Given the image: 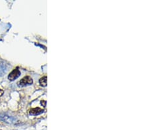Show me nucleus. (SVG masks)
Returning a JSON list of instances; mask_svg holds the SVG:
<instances>
[{
  "mask_svg": "<svg viewBox=\"0 0 148 130\" xmlns=\"http://www.w3.org/2000/svg\"><path fill=\"white\" fill-rule=\"evenodd\" d=\"M39 83L40 86L43 87H46L47 86V76H44L39 80Z\"/></svg>",
  "mask_w": 148,
  "mask_h": 130,
  "instance_id": "423d86ee",
  "label": "nucleus"
},
{
  "mask_svg": "<svg viewBox=\"0 0 148 130\" xmlns=\"http://www.w3.org/2000/svg\"><path fill=\"white\" fill-rule=\"evenodd\" d=\"M7 67L3 63L0 64V76H2L6 73Z\"/></svg>",
  "mask_w": 148,
  "mask_h": 130,
  "instance_id": "39448f33",
  "label": "nucleus"
},
{
  "mask_svg": "<svg viewBox=\"0 0 148 130\" xmlns=\"http://www.w3.org/2000/svg\"><path fill=\"white\" fill-rule=\"evenodd\" d=\"M46 102L45 101H42L41 104H43V106H46Z\"/></svg>",
  "mask_w": 148,
  "mask_h": 130,
  "instance_id": "6e6552de",
  "label": "nucleus"
},
{
  "mask_svg": "<svg viewBox=\"0 0 148 130\" xmlns=\"http://www.w3.org/2000/svg\"><path fill=\"white\" fill-rule=\"evenodd\" d=\"M20 76H21L20 70L18 69V68H16L15 69H14L10 73V74H9L8 79L9 80H10V81H14V80H16V78H18Z\"/></svg>",
  "mask_w": 148,
  "mask_h": 130,
  "instance_id": "f03ea898",
  "label": "nucleus"
},
{
  "mask_svg": "<svg viewBox=\"0 0 148 130\" xmlns=\"http://www.w3.org/2000/svg\"><path fill=\"white\" fill-rule=\"evenodd\" d=\"M0 118H1V120H3V122L9 123V124H12L15 122V119L12 116H9L6 114H1L0 115Z\"/></svg>",
  "mask_w": 148,
  "mask_h": 130,
  "instance_id": "7ed1b4c3",
  "label": "nucleus"
},
{
  "mask_svg": "<svg viewBox=\"0 0 148 130\" xmlns=\"http://www.w3.org/2000/svg\"><path fill=\"white\" fill-rule=\"evenodd\" d=\"M33 84V80L30 76L24 77L21 81L18 83V86L19 87H25L28 85H32Z\"/></svg>",
  "mask_w": 148,
  "mask_h": 130,
  "instance_id": "f257e3e1",
  "label": "nucleus"
},
{
  "mask_svg": "<svg viewBox=\"0 0 148 130\" xmlns=\"http://www.w3.org/2000/svg\"><path fill=\"white\" fill-rule=\"evenodd\" d=\"M44 112V109H42V108L37 107V108H32V109H30L29 111V114L32 116H37L42 114V113H43Z\"/></svg>",
  "mask_w": 148,
  "mask_h": 130,
  "instance_id": "20e7f679",
  "label": "nucleus"
},
{
  "mask_svg": "<svg viewBox=\"0 0 148 130\" xmlns=\"http://www.w3.org/2000/svg\"><path fill=\"white\" fill-rule=\"evenodd\" d=\"M3 93H4V91L2 90V89H0V97H1L2 95H3Z\"/></svg>",
  "mask_w": 148,
  "mask_h": 130,
  "instance_id": "0eeeda50",
  "label": "nucleus"
}]
</instances>
